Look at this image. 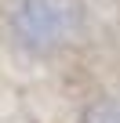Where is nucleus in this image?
Returning a JSON list of instances; mask_svg holds the SVG:
<instances>
[{
  "label": "nucleus",
  "mask_w": 120,
  "mask_h": 123,
  "mask_svg": "<svg viewBox=\"0 0 120 123\" xmlns=\"http://www.w3.org/2000/svg\"><path fill=\"white\" fill-rule=\"evenodd\" d=\"M84 0H18L11 11V33L33 54H55L69 47L84 33Z\"/></svg>",
  "instance_id": "obj_1"
},
{
  "label": "nucleus",
  "mask_w": 120,
  "mask_h": 123,
  "mask_svg": "<svg viewBox=\"0 0 120 123\" xmlns=\"http://www.w3.org/2000/svg\"><path fill=\"white\" fill-rule=\"evenodd\" d=\"M80 123H120V105L116 101H95L84 109Z\"/></svg>",
  "instance_id": "obj_2"
}]
</instances>
